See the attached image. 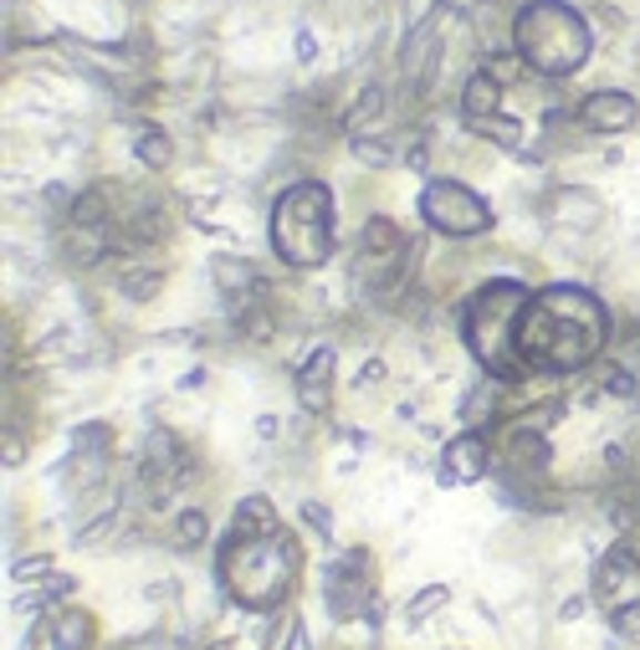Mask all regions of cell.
I'll return each mask as SVG.
<instances>
[{
  "mask_svg": "<svg viewBox=\"0 0 640 650\" xmlns=\"http://www.w3.org/2000/svg\"><path fill=\"white\" fill-rule=\"evenodd\" d=\"M610 338V313L595 293L585 287H544L528 297L518 323V354L528 369L548 374H579L585 364H595Z\"/></svg>",
  "mask_w": 640,
  "mask_h": 650,
  "instance_id": "6da1fadb",
  "label": "cell"
},
{
  "mask_svg": "<svg viewBox=\"0 0 640 650\" xmlns=\"http://www.w3.org/2000/svg\"><path fill=\"white\" fill-rule=\"evenodd\" d=\"M215 569H221V585L236 599L241 610H272L293 595V579L303 569V548L287 528L277 532H252V538H236L226 532V544L215 553Z\"/></svg>",
  "mask_w": 640,
  "mask_h": 650,
  "instance_id": "7a4b0ae2",
  "label": "cell"
},
{
  "mask_svg": "<svg viewBox=\"0 0 640 650\" xmlns=\"http://www.w3.org/2000/svg\"><path fill=\"white\" fill-rule=\"evenodd\" d=\"M512 47L538 78H573L595 52V31L563 0H528L512 21Z\"/></svg>",
  "mask_w": 640,
  "mask_h": 650,
  "instance_id": "3957f363",
  "label": "cell"
},
{
  "mask_svg": "<svg viewBox=\"0 0 640 650\" xmlns=\"http://www.w3.org/2000/svg\"><path fill=\"white\" fill-rule=\"evenodd\" d=\"M528 297L534 293H528L522 282H487V287H477V293L461 303L467 348L492 379H512V374L528 369L518 354V323H522Z\"/></svg>",
  "mask_w": 640,
  "mask_h": 650,
  "instance_id": "277c9868",
  "label": "cell"
},
{
  "mask_svg": "<svg viewBox=\"0 0 640 650\" xmlns=\"http://www.w3.org/2000/svg\"><path fill=\"white\" fill-rule=\"evenodd\" d=\"M272 246L287 266L313 272L334 256V190L303 180L272 205Z\"/></svg>",
  "mask_w": 640,
  "mask_h": 650,
  "instance_id": "5b68a950",
  "label": "cell"
},
{
  "mask_svg": "<svg viewBox=\"0 0 640 650\" xmlns=\"http://www.w3.org/2000/svg\"><path fill=\"white\" fill-rule=\"evenodd\" d=\"M420 215H426V226L446 231V236H481V231H492V205L467 190L461 180H430L420 190Z\"/></svg>",
  "mask_w": 640,
  "mask_h": 650,
  "instance_id": "8992f818",
  "label": "cell"
},
{
  "mask_svg": "<svg viewBox=\"0 0 640 650\" xmlns=\"http://www.w3.org/2000/svg\"><path fill=\"white\" fill-rule=\"evenodd\" d=\"M364 563H369V553L364 548H354V553H344L328 569V579H323V599H328V615H334V624H348V620H364V605L374 599L369 579H364Z\"/></svg>",
  "mask_w": 640,
  "mask_h": 650,
  "instance_id": "52a82bcc",
  "label": "cell"
},
{
  "mask_svg": "<svg viewBox=\"0 0 640 650\" xmlns=\"http://www.w3.org/2000/svg\"><path fill=\"white\" fill-rule=\"evenodd\" d=\"M595 599H600L605 610H626V605L640 599V563L626 544L610 548V558L595 569Z\"/></svg>",
  "mask_w": 640,
  "mask_h": 650,
  "instance_id": "ba28073f",
  "label": "cell"
},
{
  "mask_svg": "<svg viewBox=\"0 0 640 650\" xmlns=\"http://www.w3.org/2000/svg\"><path fill=\"white\" fill-rule=\"evenodd\" d=\"M487 466H492L487 440H481L477 430H461V436H451L446 451H440V481H446V487H471V481L487 477Z\"/></svg>",
  "mask_w": 640,
  "mask_h": 650,
  "instance_id": "9c48e42d",
  "label": "cell"
},
{
  "mask_svg": "<svg viewBox=\"0 0 640 650\" xmlns=\"http://www.w3.org/2000/svg\"><path fill=\"white\" fill-rule=\"evenodd\" d=\"M636 119H640V103L630 93H620V88H600V93H589L579 103V123L589 133H626L636 129Z\"/></svg>",
  "mask_w": 640,
  "mask_h": 650,
  "instance_id": "30bf717a",
  "label": "cell"
},
{
  "mask_svg": "<svg viewBox=\"0 0 640 650\" xmlns=\"http://www.w3.org/2000/svg\"><path fill=\"white\" fill-rule=\"evenodd\" d=\"M297 405L307 415H328V405H334V348L328 344L313 348L307 364L297 369Z\"/></svg>",
  "mask_w": 640,
  "mask_h": 650,
  "instance_id": "8fae6325",
  "label": "cell"
},
{
  "mask_svg": "<svg viewBox=\"0 0 640 650\" xmlns=\"http://www.w3.org/2000/svg\"><path fill=\"white\" fill-rule=\"evenodd\" d=\"M502 88L507 82L497 78V72H471L467 88H461V113H467L471 123L497 119V108H502Z\"/></svg>",
  "mask_w": 640,
  "mask_h": 650,
  "instance_id": "7c38bea8",
  "label": "cell"
},
{
  "mask_svg": "<svg viewBox=\"0 0 640 650\" xmlns=\"http://www.w3.org/2000/svg\"><path fill=\"white\" fill-rule=\"evenodd\" d=\"M277 507L267 502V497H241L236 502V518H231V532L236 538H252V532H277Z\"/></svg>",
  "mask_w": 640,
  "mask_h": 650,
  "instance_id": "4fadbf2b",
  "label": "cell"
},
{
  "mask_svg": "<svg viewBox=\"0 0 640 650\" xmlns=\"http://www.w3.org/2000/svg\"><path fill=\"white\" fill-rule=\"evenodd\" d=\"M47 624H52V650H88L93 646V620L82 610H57Z\"/></svg>",
  "mask_w": 640,
  "mask_h": 650,
  "instance_id": "5bb4252c",
  "label": "cell"
},
{
  "mask_svg": "<svg viewBox=\"0 0 640 650\" xmlns=\"http://www.w3.org/2000/svg\"><path fill=\"white\" fill-rule=\"evenodd\" d=\"M446 605H451V589H446V585H426L420 595L410 599V605H405V624H410V630H420V624L436 620V610H446Z\"/></svg>",
  "mask_w": 640,
  "mask_h": 650,
  "instance_id": "9a60e30c",
  "label": "cell"
},
{
  "mask_svg": "<svg viewBox=\"0 0 640 650\" xmlns=\"http://www.w3.org/2000/svg\"><path fill=\"white\" fill-rule=\"evenodd\" d=\"M134 154L149 164V170H164V164L174 160V144L164 139L160 129H139V139H134Z\"/></svg>",
  "mask_w": 640,
  "mask_h": 650,
  "instance_id": "2e32d148",
  "label": "cell"
},
{
  "mask_svg": "<svg viewBox=\"0 0 640 650\" xmlns=\"http://www.w3.org/2000/svg\"><path fill=\"white\" fill-rule=\"evenodd\" d=\"M405 241L400 231H395V221H369L364 226V256H395Z\"/></svg>",
  "mask_w": 640,
  "mask_h": 650,
  "instance_id": "e0dca14e",
  "label": "cell"
},
{
  "mask_svg": "<svg viewBox=\"0 0 640 650\" xmlns=\"http://www.w3.org/2000/svg\"><path fill=\"white\" fill-rule=\"evenodd\" d=\"M205 532H211V518H205L201 507H190V512L174 518V538H180V548H201Z\"/></svg>",
  "mask_w": 640,
  "mask_h": 650,
  "instance_id": "ac0fdd59",
  "label": "cell"
},
{
  "mask_svg": "<svg viewBox=\"0 0 640 650\" xmlns=\"http://www.w3.org/2000/svg\"><path fill=\"white\" fill-rule=\"evenodd\" d=\"M507 461L512 466H548V440L544 436H528V430H522V436H512V456H507Z\"/></svg>",
  "mask_w": 640,
  "mask_h": 650,
  "instance_id": "d6986e66",
  "label": "cell"
},
{
  "mask_svg": "<svg viewBox=\"0 0 640 650\" xmlns=\"http://www.w3.org/2000/svg\"><path fill=\"white\" fill-rule=\"evenodd\" d=\"M47 569H52V558L31 553V558H16V563H11V579H16V585H31V579H41Z\"/></svg>",
  "mask_w": 640,
  "mask_h": 650,
  "instance_id": "ffe728a7",
  "label": "cell"
},
{
  "mask_svg": "<svg viewBox=\"0 0 640 650\" xmlns=\"http://www.w3.org/2000/svg\"><path fill=\"white\" fill-rule=\"evenodd\" d=\"M374 108H385V93H379V88H369V93H364V103L348 113V133H364V129H369V113H374Z\"/></svg>",
  "mask_w": 640,
  "mask_h": 650,
  "instance_id": "44dd1931",
  "label": "cell"
},
{
  "mask_svg": "<svg viewBox=\"0 0 640 650\" xmlns=\"http://www.w3.org/2000/svg\"><path fill=\"white\" fill-rule=\"evenodd\" d=\"M610 624H614V636L640 640V599L636 605H626V610H610Z\"/></svg>",
  "mask_w": 640,
  "mask_h": 650,
  "instance_id": "7402d4cb",
  "label": "cell"
},
{
  "mask_svg": "<svg viewBox=\"0 0 640 650\" xmlns=\"http://www.w3.org/2000/svg\"><path fill=\"white\" fill-rule=\"evenodd\" d=\"M160 287V272H123V293L129 297H154Z\"/></svg>",
  "mask_w": 640,
  "mask_h": 650,
  "instance_id": "603a6c76",
  "label": "cell"
},
{
  "mask_svg": "<svg viewBox=\"0 0 640 650\" xmlns=\"http://www.w3.org/2000/svg\"><path fill=\"white\" fill-rule=\"evenodd\" d=\"M297 512H303V522L313 532H323V538H328V532H334V518H328V507H318V502H303L297 507Z\"/></svg>",
  "mask_w": 640,
  "mask_h": 650,
  "instance_id": "cb8c5ba5",
  "label": "cell"
},
{
  "mask_svg": "<svg viewBox=\"0 0 640 650\" xmlns=\"http://www.w3.org/2000/svg\"><path fill=\"white\" fill-rule=\"evenodd\" d=\"M477 129L487 133V139H502V144H518V123H512V119H502V123H497V119H487V123H477Z\"/></svg>",
  "mask_w": 640,
  "mask_h": 650,
  "instance_id": "d4e9b609",
  "label": "cell"
},
{
  "mask_svg": "<svg viewBox=\"0 0 640 650\" xmlns=\"http://www.w3.org/2000/svg\"><path fill=\"white\" fill-rule=\"evenodd\" d=\"M282 650H313V640H307L303 620H297V624H287V646H282Z\"/></svg>",
  "mask_w": 640,
  "mask_h": 650,
  "instance_id": "484cf974",
  "label": "cell"
},
{
  "mask_svg": "<svg viewBox=\"0 0 640 650\" xmlns=\"http://www.w3.org/2000/svg\"><path fill=\"white\" fill-rule=\"evenodd\" d=\"M364 624H369V630H379V624H385V599H379V595L364 605Z\"/></svg>",
  "mask_w": 640,
  "mask_h": 650,
  "instance_id": "4316f807",
  "label": "cell"
},
{
  "mask_svg": "<svg viewBox=\"0 0 640 650\" xmlns=\"http://www.w3.org/2000/svg\"><path fill=\"white\" fill-rule=\"evenodd\" d=\"M21 456H27L21 451V440H6V466H21Z\"/></svg>",
  "mask_w": 640,
  "mask_h": 650,
  "instance_id": "83f0119b",
  "label": "cell"
},
{
  "mask_svg": "<svg viewBox=\"0 0 640 650\" xmlns=\"http://www.w3.org/2000/svg\"><path fill=\"white\" fill-rule=\"evenodd\" d=\"M579 615H585V599H569V605H563V615H559V620H579Z\"/></svg>",
  "mask_w": 640,
  "mask_h": 650,
  "instance_id": "f1b7e54d",
  "label": "cell"
}]
</instances>
